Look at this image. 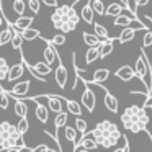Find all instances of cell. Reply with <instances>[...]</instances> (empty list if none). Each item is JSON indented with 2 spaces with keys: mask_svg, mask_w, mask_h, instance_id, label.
<instances>
[{
  "mask_svg": "<svg viewBox=\"0 0 152 152\" xmlns=\"http://www.w3.org/2000/svg\"><path fill=\"white\" fill-rule=\"evenodd\" d=\"M51 21H53V26L57 31L67 34V33H72L77 28V25L80 23V15L77 13L75 7L72 4L59 5V7H56V12L51 15Z\"/></svg>",
  "mask_w": 152,
  "mask_h": 152,
  "instance_id": "cell-1",
  "label": "cell"
},
{
  "mask_svg": "<svg viewBox=\"0 0 152 152\" xmlns=\"http://www.w3.org/2000/svg\"><path fill=\"white\" fill-rule=\"evenodd\" d=\"M149 2H151V0H134V7H132V8H134V10L136 12H137V7H145V5H147L149 4Z\"/></svg>",
  "mask_w": 152,
  "mask_h": 152,
  "instance_id": "cell-43",
  "label": "cell"
},
{
  "mask_svg": "<svg viewBox=\"0 0 152 152\" xmlns=\"http://www.w3.org/2000/svg\"><path fill=\"white\" fill-rule=\"evenodd\" d=\"M121 123L123 128L128 131L137 132L141 131H147V124H149V116L145 111V106H137V105H131L121 113Z\"/></svg>",
  "mask_w": 152,
  "mask_h": 152,
  "instance_id": "cell-3",
  "label": "cell"
},
{
  "mask_svg": "<svg viewBox=\"0 0 152 152\" xmlns=\"http://www.w3.org/2000/svg\"><path fill=\"white\" fill-rule=\"evenodd\" d=\"M149 62H151V61L145 56V51L141 49V54H139V57L136 59V64H134V77H137V79L145 85V88H147V96H145L144 105L149 102V83H147V80H145V75H147V70H149Z\"/></svg>",
  "mask_w": 152,
  "mask_h": 152,
  "instance_id": "cell-4",
  "label": "cell"
},
{
  "mask_svg": "<svg viewBox=\"0 0 152 152\" xmlns=\"http://www.w3.org/2000/svg\"><path fill=\"white\" fill-rule=\"evenodd\" d=\"M2 23H4V5H2V0H0V28H2Z\"/></svg>",
  "mask_w": 152,
  "mask_h": 152,
  "instance_id": "cell-45",
  "label": "cell"
},
{
  "mask_svg": "<svg viewBox=\"0 0 152 152\" xmlns=\"http://www.w3.org/2000/svg\"><path fill=\"white\" fill-rule=\"evenodd\" d=\"M80 20H83L85 23L92 25L93 23V17H95V13H93V8H92V4H90V0H87V4L82 7V12H80Z\"/></svg>",
  "mask_w": 152,
  "mask_h": 152,
  "instance_id": "cell-19",
  "label": "cell"
},
{
  "mask_svg": "<svg viewBox=\"0 0 152 152\" xmlns=\"http://www.w3.org/2000/svg\"><path fill=\"white\" fill-rule=\"evenodd\" d=\"M137 21H141V18H139V20H136L134 17H128V15L119 13L118 17H115V21H113V25H115V26L124 28V26H131L132 23H137Z\"/></svg>",
  "mask_w": 152,
  "mask_h": 152,
  "instance_id": "cell-18",
  "label": "cell"
},
{
  "mask_svg": "<svg viewBox=\"0 0 152 152\" xmlns=\"http://www.w3.org/2000/svg\"><path fill=\"white\" fill-rule=\"evenodd\" d=\"M4 21L7 23V26H5L4 30H0V46H5L7 43H10V38H12V28H10V25H8V21H7L5 13H4Z\"/></svg>",
  "mask_w": 152,
  "mask_h": 152,
  "instance_id": "cell-23",
  "label": "cell"
},
{
  "mask_svg": "<svg viewBox=\"0 0 152 152\" xmlns=\"http://www.w3.org/2000/svg\"><path fill=\"white\" fill-rule=\"evenodd\" d=\"M25 72V66L23 62H18V64H13L12 67H8V74H7V80L8 82H15L18 80Z\"/></svg>",
  "mask_w": 152,
  "mask_h": 152,
  "instance_id": "cell-15",
  "label": "cell"
},
{
  "mask_svg": "<svg viewBox=\"0 0 152 152\" xmlns=\"http://www.w3.org/2000/svg\"><path fill=\"white\" fill-rule=\"evenodd\" d=\"M108 77H110L108 69H96L95 72H93L92 80H87V79H83V77H80V80L85 82V83H102V82H105V80H108Z\"/></svg>",
  "mask_w": 152,
  "mask_h": 152,
  "instance_id": "cell-14",
  "label": "cell"
},
{
  "mask_svg": "<svg viewBox=\"0 0 152 152\" xmlns=\"http://www.w3.org/2000/svg\"><path fill=\"white\" fill-rule=\"evenodd\" d=\"M128 152H132V151H128Z\"/></svg>",
  "mask_w": 152,
  "mask_h": 152,
  "instance_id": "cell-50",
  "label": "cell"
},
{
  "mask_svg": "<svg viewBox=\"0 0 152 152\" xmlns=\"http://www.w3.org/2000/svg\"><path fill=\"white\" fill-rule=\"evenodd\" d=\"M8 62L5 57L0 56V83L4 82V80H7V74H8Z\"/></svg>",
  "mask_w": 152,
  "mask_h": 152,
  "instance_id": "cell-32",
  "label": "cell"
},
{
  "mask_svg": "<svg viewBox=\"0 0 152 152\" xmlns=\"http://www.w3.org/2000/svg\"><path fill=\"white\" fill-rule=\"evenodd\" d=\"M43 41H46V43H48V46L44 48V51H43V61L48 64V66H53L54 61H56V53H57V49L54 48V44L49 43V39H44V38H43Z\"/></svg>",
  "mask_w": 152,
  "mask_h": 152,
  "instance_id": "cell-13",
  "label": "cell"
},
{
  "mask_svg": "<svg viewBox=\"0 0 152 152\" xmlns=\"http://www.w3.org/2000/svg\"><path fill=\"white\" fill-rule=\"evenodd\" d=\"M79 147L87 149V151H96V149H98V144H96L95 139L92 137V134L87 131L85 134L80 136L79 141H75V149H79ZM75 149H74V151H75Z\"/></svg>",
  "mask_w": 152,
  "mask_h": 152,
  "instance_id": "cell-9",
  "label": "cell"
},
{
  "mask_svg": "<svg viewBox=\"0 0 152 152\" xmlns=\"http://www.w3.org/2000/svg\"><path fill=\"white\" fill-rule=\"evenodd\" d=\"M124 4H126V5H128V7H129V10H131V13H132V17H134V18H136V20H139V18H137V12H134V8H132V7H131V5H129V4H128V0H124Z\"/></svg>",
  "mask_w": 152,
  "mask_h": 152,
  "instance_id": "cell-46",
  "label": "cell"
},
{
  "mask_svg": "<svg viewBox=\"0 0 152 152\" xmlns=\"http://www.w3.org/2000/svg\"><path fill=\"white\" fill-rule=\"evenodd\" d=\"M33 69L36 70V72L39 74V75H43V77L49 75V74L53 72V67H51V66H48V64L44 62V61H41V62H36V64L33 66Z\"/></svg>",
  "mask_w": 152,
  "mask_h": 152,
  "instance_id": "cell-29",
  "label": "cell"
},
{
  "mask_svg": "<svg viewBox=\"0 0 152 152\" xmlns=\"http://www.w3.org/2000/svg\"><path fill=\"white\" fill-rule=\"evenodd\" d=\"M92 26H93V31H95V34L100 38V39H108V38H111V36H108V30H106L103 25H100V23H96V21H93Z\"/></svg>",
  "mask_w": 152,
  "mask_h": 152,
  "instance_id": "cell-30",
  "label": "cell"
},
{
  "mask_svg": "<svg viewBox=\"0 0 152 152\" xmlns=\"http://www.w3.org/2000/svg\"><path fill=\"white\" fill-rule=\"evenodd\" d=\"M64 136H66V139L67 141H70V142H74L75 144V141H77V131H75V128H70V126H64Z\"/></svg>",
  "mask_w": 152,
  "mask_h": 152,
  "instance_id": "cell-33",
  "label": "cell"
},
{
  "mask_svg": "<svg viewBox=\"0 0 152 152\" xmlns=\"http://www.w3.org/2000/svg\"><path fill=\"white\" fill-rule=\"evenodd\" d=\"M56 61L59 64H57V69L54 70V80H56V83H57V87H59V88H66L67 79H69V72H67L66 66H64L62 61H61L59 53H56Z\"/></svg>",
  "mask_w": 152,
  "mask_h": 152,
  "instance_id": "cell-5",
  "label": "cell"
},
{
  "mask_svg": "<svg viewBox=\"0 0 152 152\" xmlns=\"http://www.w3.org/2000/svg\"><path fill=\"white\" fill-rule=\"evenodd\" d=\"M39 2H43V5L46 7H57V0H39Z\"/></svg>",
  "mask_w": 152,
  "mask_h": 152,
  "instance_id": "cell-44",
  "label": "cell"
},
{
  "mask_svg": "<svg viewBox=\"0 0 152 152\" xmlns=\"http://www.w3.org/2000/svg\"><path fill=\"white\" fill-rule=\"evenodd\" d=\"M20 34H21V38H23V39H28V41H33V39H36V38H41L39 30L31 28V26H28L26 30L20 31Z\"/></svg>",
  "mask_w": 152,
  "mask_h": 152,
  "instance_id": "cell-27",
  "label": "cell"
},
{
  "mask_svg": "<svg viewBox=\"0 0 152 152\" xmlns=\"http://www.w3.org/2000/svg\"><path fill=\"white\" fill-rule=\"evenodd\" d=\"M82 39L87 46H98L100 44V38L95 33H88V31H83L82 33Z\"/></svg>",
  "mask_w": 152,
  "mask_h": 152,
  "instance_id": "cell-28",
  "label": "cell"
},
{
  "mask_svg": "<svg viewBox=\"0 0 152 152\" xmlns=\"http://www.w3.org/2000/svg\"><path fill=\"white\" fill-rule=\"evenodd\" d=\"M26 7L33 12L34 15L39 13V8H41V2L39 0H26Z\"/></svg>",
  "mask_w": 152,
  "mask_h": 152,
  "instance_id": "cell-38",
  "label": "cell"
},
{
  "mask_svg": "<svg viewBox=\"0 0 152 152\" xmlns=\"http://www.w3.org/2000/svg\"><path fill=\"white\" fill-rule=\"evenodd\" d=\"M64 103H66L67 111H69L70 115H74V116H80V115H82V106H80L79 102H75V100H67V98H64Z\"/></svg>",
  "mask_w": 152,
  "mask_h": 152,
  "instance_id": "cell-22",
  "label": "cell"
},
{
  "mask_svg": "<svg viewBox=\"0 0 152 152\" xmlns=\"http://www.w3.org/2000/svg\"><path fill=\"white\" fill-rule=\"evenodd\" d=\"M121 137H123V141H124V145H123V147H118L115 152H128V151H129V142H128V137H126L124 134H123Z\"/></svg>",
  "mask_w": 152,
  "mask_h": 152,
  "instance_id": "cell-42",
  "label": "cell"
},
{
  "mask_svg": "<svg viewBox=\"0 0 152 152\" xmlns=\"http://www.w3.org/2000/svg\"><path fill=\"white\" fill-rule=\"evenodd\" d=\"M34 113H36V118L39 119L43 124H46L48 119H49V110H48V106H44L41 102H36V110H34Z\"/></svg>",
  "mask_w": 152,
  "mask_h": 152,
  "instance_id": "cell-21",
  "label": "cell"
},
{
  "mask_svg": "<svg viewBox=\"0 0 152 152\" xmlns=\"http://www.w3.org/2000/svg\"><path fill=\"white\" fill-rule=\"evenodd\" d=\"M8 103H10V96H8L7 90L0 88V110H7Z\"/></svg>",
  "mask_w": 152,
  "mask_h": 152,
  "instance_id": "cell-36",
  "label": "cell"
},
{
  "mask_svg": "<svg viewBox=\"0 0 152 152\" xmlns=\"http://www.w3.org/2000/svg\"><path fill=\"white\" fill-rule=\"evenodd\" d=\"M136 31H137V28H136V26H124V30H123L121 34L116 38V41H119L121 44L129 43V41H132L136 38Z\"/></svg>",
  "mask_w": 152,
  "mask_h": 152,
  "instance_id": "cell-17",
  "label": "cell"
},
{
  "mask_svg": "<svg viewBox=\"0 0 152 152\" xmlns=\"http://www.w3.org/2000/svg\"><path fill=\"white\" fill-rule=\"evenodd\" d=\"M67 119H69V115H67L66 111H59L56 113V118H54V128H56V134H57V129L64 128V126L67 124Z\"/></svg>",
  "mask_w": 152,
  "mask_h": 152,
  "instance_id": "cell-25",
  "label": "cell"
},
{
  "mask_svg": "<svg viewBox=\"0 0 152 152\" xmlns=\"http://www.w3.org/2000/svg\"><path fill=\"white\" fill-rule=\"evenodd\" d=\"M90 134H92V137L95 139V142L98 144V147H103V149L115 147L123 136L118 126H116L115 123L108 121V119L100 121L98 124L90 131Z\"/></svg>",
  "mask_w": 152,
  "mask_h": 152,
  "instance_id": "cell-2",
  "label": "cell"
},
{
  "mask_svg": "<svg viewBox=\"0 0 152 152\" xmlns=\"http://www.w3.org/2000/svg\"><path fill=\"white\" fill-rule=\"evenodd\" d=\"M75 131H79L80 134H85V132L88 131L87 121H85V119H82V118H79V116L75 118Z\"/></svg>",
  "mask_w": 152,
  "mask_h": 152,
  "instance_id": "cell-37",
  "label": "cell"
},
{
  "mask_svg": "<svg viewBox=\"0 0 152 152\" xmlns=\"http://www.w3.org/2000/svg\"><path fill=\"white\" fill-rule=\"evenodd\" d=\"M149 110H151V111H152V103H151V105H149Z\"/></svg>",
  "mask_w": 152,
  "mask_h": 152,
  "instance_id": "cell-49",
  "label": "cell"
},
{
  "mask_svg": "<svg viewBox=\"0 0 152 152\" xmlns=\"http://www.w3.org/2000/svg\"><path fill=\"white\" fill-rule=\"evenodd\" d=\"M147 137H149V139H151V141H152V136H151V132H147Z\"/></svg>",
  "mask_w": 152,
  "mask_h": 152,
  "instance_id": "cell-48",
  "label": "cell"
},
{
  "mask_svg": "<svg viewBox=\"0 0 152 152\" xmlns=\"http://www.w3.org/2000/svg\"><path fill=\"white\" fill-rule=\"evenodd\" d=\"M43 98L48 102V110L53 113H59L62 111V103H64V96L61 95H43Z\"/></svg>",
  "mask_w": 152,
  "mask_h": 152,
  "instance_id": "cell-11",
  "label": "cell"
},
{
  "mask_svg": "<svg viewBox=\"0 0 152 152\" xmlns=\"http://www.w3.org/2000/svg\"><path fill=\"white\" fill-rule=\"evenodd\" d=\"M23 147H10V149H5L4 152H21Z\"/></svg>",
  "mask_w": 152,
  "mask_h": 152,
  "instance_id": "cell-47",
  "label": "cell"
},
{
  "mask_svg": "<svg viewBox=\"0 0 152 152\" xmlns=\"http://www.w3.org/2000/svg\"><path fill=\"white\" fill-rule=\"evenodd\" d=\"M7 20H8V18H7ZM33 21H34L33 17H28V15H20V17L17 18V21H10V20H8V25H10L13 30H17V31H23V30H26L28 26H31V25H33Z\"/></svg>",
  "mask_w": 152,
  "mask_h": 152,
  "instance_id": "cell-12",
  "label": "cell"
},
{
  "mask_svg": "<svg viewBox=\"0 0 152 152\" xmlns=\"http://www.w3.org/2000/svg\"><path fill=\"white\" fill-rule=\"evenodd\" d=\"M28 152H53V151H51L46 144H39L38 147H34V149H28Z\"/></svg>",
  "mask_w": 152,
  "mask_h": 152,
  "instance_id": "cell-41",
  "label": "cell"
},
{
  "mask_svg": "<svg viewBox=\"0 0 152 152\" xmlns=\"http://www.w3.org/2000/svg\"><path fill=\"white\" fill-rule=\"evenodd\" d=\"M115 75L118 77L119 80H123V82H131V80L134 79V69H132L131 66H121L115 72Z\"/></svg>",
  "mask_w": 152,
  "mask_h": 152,
  "instance_id": "cell-16",
  "label": "cell"
},
{
  "mask_svg": "<svg viewBox=\"0 0 152 152\" xmlns=\"http://www.w3.org/2000/svg\"><path fill=\"white\" fill-rule=\"evenodd\" d=\"M116 38H108V39H100V44H98V59H106L110 54L113 53L115 49V43Z\"/></svg>",
  "mask_w": 152,
  "mask_h": 152,
  "instance_id": "cell-10",
  "label": "cell"
},
{
  "mask_svg": "<svg viewBox=\"0 0 152 152\" xmlns=\"http://www.w3.org/2000/svg\"><path fill=\"white\" fill-rule=\"evenodd\" d=\"M93 85H98L102 90H105V100H103V102H105L106 110H108V111H111V113H118L119 111V102H118V98H116L113 93H110L108 88H105L102 83H93Z\"/></svg>",
  "mask_w": 152,
  "mask_h": 152,
  "instance_id": "cell-8",
  "label": "cell"
},
{
  "mask_svg": "<svg viewBox=\"0 0 152 152\" xmlns=\"http://www.w3.org/2000/svg\"><path fill=\"white\" fill-rule=\"evenodd\" d=\"M124 8H126L124 4H118V2H115V4H108L105 7V15H106V17H113V18H115V17H118ZM126 10H128V8H126Z\"/></svg>",
  "mask_w": 152,
  "mask_h": 152,
  "instance_id": "cell-20",
  "label": "cell"
},
{
  "mask_svg": "<svg viewBox=\"0 0 152 152\" xmlns=\"http://www.w3.org/2000/svg\"><path fill=\"white\" fill-rule=\"evenodd\" d=\"M17 129H18V132H20L21 136H25L28 132V129H30V123H28L26 116L20 118V121H18V124H17Z\"/></svg>",
  "mask_w": 152,
  "mask_h": 152,
  "instance_id": "cell-34",
  "label": "cell"
},
{
  "mask_svg": "<svg viewBox=\"0 0 152 152\" xmlns=\"http://www.w3.org/2000/svg\"><path fill=\"white\" fill-rule=\"evenodd\" d=\"M13 111H15V115L20 116V118H23V116L28 115V106H26V103L23 102V98H15Z\"/></svg>",
  "mask_w": 152,
  "mask_h": 152,
  "instance_id": "cell-24",
  "label": "cell"
},
{
  "mask_svg": "<svg viewBox=\"0 0 152 152\" xmlns=\"http://www.w3.org/2000/svg\"><path fill=\"white\" fill-rule=\"evenodd\" d=\"M152 46V31H147L142 38V48H149Z\"/></svg>",
  "mask_w": 152,
  "mask_h": 152,
  "instance_id": "cell-40",
  "label": "cell"
},
{
  "mask_svg": "<svg viewBox=\"0 0 152 152\" xmlns=\"http://www.w3.org/2000/svg\"><path fill=\"white\" fill-rule=\"evenodd\" d=\"M49 43L51 44H56V46H62V44H66V34H64V33H57L53 39H49Z\"/></svg>",
  "mask_w": 152,
  "mask_h": 152,
  "instance_id": "cell-39",
  "label": "cell"
},
{
  "mask_svg": "<svg viewBox=\"0 0 152 152\" xmlns=\"http://www.w3.org/2000/svg\"><path fill=\"white\" fill-rule=\"evenodd\" d=\"M98 59V46H88V51L85 54V62L92 64Z\"/></svg>",
  "mask_w": 152,
  "mask_h": 152,
  "instance_id": "cell-31",
  "label": "cell"
},
{
  "mask_svg": "<svg viewBox=\"0 0 152 152\" xmlns=\"http://www.w3.org/2000/svg\"><path fill=\"white\" fill-rule=\"evenodd\" d=\"M25 10H26L25 0H13V12L18 17H20V15H25Z\"/></svg>",
  "mask_w": 152,
  "mask_h": 152,
  "instance_id": "cell-35",
  "label": "cell"
},
{
  "mask_svg": "<svg viewBox=\"0 0 152 152\" xmlns=\"http://www.w3.org/2000/svg\"><path fill=\"white\" fill-rule=\"evenodd\" d=\"M83 83V93H82V105L85 106V110L88 113H93V110H95V106H96V95L93 93V90L90 88L88 85H87L85 82H82Z\"/></svg>",
  "mask_w": 152,
  "mask_h": 152,
  "instance_id": "cell-6",
  "label": "cell"
},
{
  "mask_svg": "<svg viewBox=\"0 0 152 152\" xmlns=\"http://www.w3.org/2000/svg\"><path fill=\"white\" fill-rule=\"evenodd\" d=\"M31 82L30 80H23V82H18L17 85H13L10 90H7L8 96H13V98H25L30 92Z\"/></svg>",
  "mask_w": 152,
  "mask_h": 152,
  "instance_id": "cell-7",
  "label": "cell"
},
{
  "mask_svg": "<svg viewBox=\"0 0 152 152\" xmlns=\"http://www.w3.org/2000/svg\"><path fill=\"white\" fill-rule=\"evenodd\" d=\"M7 21H8V20H7ZM10 28H12V26H10ZM21 43H23V38H21L20 31H17V30H13V28H12V38H10L12 48H13V49H17V51H20V49H21Z\"/></svg>",
  "mask_w": 152,
  "mask_h": 152,
  "instance_id": "cell-26",
  "label": "cell"
}]
</instances>
